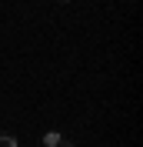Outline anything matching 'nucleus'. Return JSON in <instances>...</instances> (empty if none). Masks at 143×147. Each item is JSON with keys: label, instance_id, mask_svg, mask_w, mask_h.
<instances>
[{"label": "nucleus", "instance_id": "nucleus-3", "mask_svg": "<svg viewBox=\"0 0 143 147\" xmlns=\"http://www.w3.org/2000/svg\"><path fill=\"white\" fill-rule=\"evenodd\" d=\"M60 3H67V0H60Z\"/></svg>", "mask_w": 143, "mask_h": 147}, {"label": "nucleus", "instance_id": "nucleus-2", "mask_svg": "<svg viewBox=\"0 0 143 147\" xmlns=\"http://www.w3.org/2000/svg\"><path fill=\"white\" fill-rule=\"evenodd\" d=\"M0 147H17V140L10 137V134H0Z\"/></svg>", "mask_w": 143, "mask_h": 147}, {"label": "nucleus", "instance_id": "nucleus-1", "mask_svg": "<svg viewBox=\"0 0 143 147\" xmlns=\"http://www.w3.org/2000/svg\"><path fill=\"white\" fill-rule=\"evenodd\" d=\"M43 144H47V147H73L70 140H67V137H60L57 130H50V134H43Z\"/></svg>", "mask_w": 143, "mask_h": 147}]
</instances>
